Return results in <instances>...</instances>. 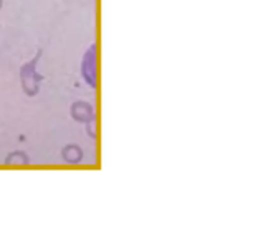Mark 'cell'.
I'll list each match as a JSON object with an SVG mask.
<instances>
[{"mask_svg":"<svg viewBox=\"0 0 255 239\" xmlns=\"http://www.w3.org/2000/svg\"><path fill=\"white\" fill-rule=\"evenodd\" d=\"M62 157H64L65 161L69 162V163H77V162L81 161L82 152L77 146H75V144H70V146H67L66 148L64 149V152H62Z\"/></svg>","mask_w":255,"mask_h":239,"instance_id":"cell-4","label":"cell"},{"mask_svg":"<svg viewBox=\"0 0 255 239\" xmlns=\"http://www.w3.org/2000/svg\"><path fill=\"white\" fill-rule=\"evenodd\" d=\"M96 51L95 46H91V49L85 54L84 62H82V74L86 81L91 86H96Z\"/></svg>","mask_w":255,"mask_h":239,"instance_id":"cell-2","label":"cell"},{"mask_svg":"<svg viewBox=\"0 0 255 239\" xmlns=\"http://www.w3.org/2000/svg\"><path fill=\"white\" fill-rule=\"evenodd\" d=\"M40 55H41V51H39L37 56L32 59L29 64L24 65L21 69L22 89H24L25 94L30 95V96L37 94V91H39V82L42 80V76L37 75L36 70H35Z\"/></svg>","mask_w":255,"mask_h":239,"instance_id":"cell-1","label":"cell"},{"mask_svg":"<svg viewBox=\"0 0 255 239\" xmlns=\"http://www.w3.org/2000/svg\"><path fill=\"white\" fill-rule=\"evenodd\" d=\"M0 6H1V0H0Z\"/></svg>","mask_w":255,"mask_h":239,"instance_id":"cell-5","label":"cell"},{"mask_svg":"<svg viewBox=\"0 0 255 239\" xmlns=\"http://www.w3.org/2000/svg\"><path fill=\"white\" fill-rule=\"evenodd\" d=\"M72 117L75 120L80 122H89L94 119V112H92V107L89 104H85V102H77L74 104L71 110Z\"/></svg>","mask_w":255,"mask_h":239,"instance_id":"cell-3","label":"cell"}]
</instances>
